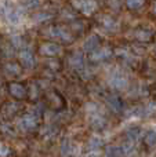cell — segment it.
<instances>
[{
	"label": "cell",
	"mask_w": 156,
	"mask_h": 157,
	"mask_svg": "<svg viewBox=\"0 0 156 157\" xmlns=\"http://www.w3.org/2000/svg\"><path fill=\"white\" fill-rule=\"evenodd\" d=\"M4 18L8 24L18 25L22 19V11L17 6L13 4H4Z\"/></svg>",
	"instance_id": "6da1fadb"
},
{
	"label": "cell",
	"mask_w": 156,
	"mask_h": 157,
	"mask_svg": "<svg viewBox=\"0 0 156 157\" xmlns=\"http://www.w3.org/2000/svg\"><path fill=\"white\" fill-rule=\"evenodd\" d=\"M71 4L76 10L82 11L86 15H90L97 10V2L96 0H72Z\"/></svg>",
	"instance_id": "7a4b0ae2"
},
{
	"label": "cell",
	"mask_w": 156,
	"mask_h": 157,
	"mask_svg": "<svg viewBox=\"0 0 156 157\" xmlns=\"http://www.w3.org/2000/svg\"><path fill=\"white\" fill-rule=\"evenodd\" d=\"M109 84L116 90H126L129 87V78L124 76L122 72H115L109 78Z\"/></svg>",
	"instance_id": "3957f363"
},
{
	"label": "cell",
	"mask_w": 156,
	"mask_h": 157,
	"mask_svg": "<svg viewBox=\"0 0 156 157\" xmlns=\"http://www.w3.org/2000/svg\"><path fill=\"white\" fill-rule=\"evenodd\" d=\"M37 125V116L35 114H26V116L21 117L18 121V127L24 131H29Z\"/></svg>",
	"instance_id": "277c9868"
},
{
	"label": "cell",
	"mask_w": 156,
	"mask_h": 157,
	"mask_svg": "<svg viewBox=\"0 0 156 157\" xmlns=\"http://www.w3.org/2000/svg\"><path fill=\"white\" fill-rule=\"evenodd\" d=\"M113 54L112 48L109 47H104V48H97L94 51H91L90 54V59L94 61V62H101V61H105Z\"/></svg>",
	"instance_id": "5b68a950"
},
{
	"label": "cell",
	"mask_w": 156,
	"mask_h": 157,
	"mask_svg": "<svg viewBox=\"0 0 156 157\" xmlns=\"http://www.w3.org/2000/svg\"><path fill=\"white\" fill-rule=\"evenodd\" d=\"M41 55H46V57H54V55H58L61 52V47L55 43H44L40 46L39 48Z\"/></svg>",
	"instance_id": "8992f818"
},
{
	"label": "cell",
	"mask_w": 156,
	"mask_h": 157,
	"mask_svg": "<svg viewBox=\"0 0 156 157\" xmlns=\"http://www.w3.org/2000/svg\"><path fill=\"white\" fill-rule=\"evenodd\" d=\"M90 124L94 130H102L107 125V120L99 112H96V113H90Z\"/></svg>",
	"instance_id": "52a82bcc"
},
{
	"label": "cell",
	"mask_w": 156,
	"mask_h": 157,
	"mask_svg": "<svg viewBox=\"0 0 156 157\" xmlns=\"http://www.w3.org/2000/svg\"><path fill=\"white\" fill-rule=\"evenodd\" d=\"M107 105L115 113H119V112L123 110V102H122V99L118 95H109L107 98Z\"/></svg>",
	"instance_id": "ba28073f"
},
{
	"label": "cell",
	"mask_w": 156,
	"mask_h": 157,
	"mask_svg": "<svg viewBox=\"0 0 156 157\" xmlns=\"http://www.w3.org/2000/svg\"><path fill=\"white\" fill-rule=\"evenodd\" d=\"M134 37L141 43H146L154 37V32L149 29H145V28H138V29L134 30Z\"/></svg>",
	"instance_id": "9c48e42d"
},
{
	"label": "cell",
	"mask_w": 156,
	"mask_h": 157,
	"mask_svg": "<svg viewBox=\"0 0 156 157\" xmlns=\"http://www.w3.org/2000/svg\"><path fill=\"white\" fill-rule=\"evenodd\" d=\"M99 22H101V25H102L104 29L111 30V32H113V30H116L119 28L118 21H116L115 18H112V17H109V15H102L101 18H99Z\"/></svg>",
	"instance_id": "30bf717a"
},
{
	"label": "cell",
	"mask_w": 156,
	"mask_h": 157,
	"mask_svg": "<svg viewBox=\"0 0 156 157\" xmlns=\"http://www.w3.org/2000/svg\"><path fill=\"white\" fill-rule=\"evenodd\" d=\"M19 61L24 65V68H26V69L33 68V65H35V59H33L32 52L28 51V50H24V51L19 52Z\"/></svg>",
	"instance_id": "8fae6325"
},
{
	"label": "cell",
	"mask_w": 156,
	"mask_h": 157,
	"mask_svg": "<svg viewBox=\"0 0 156 157\" xmlns=\"http://www.w3.org/2000/svg\"><path fill=\"white\" fill-rule=\"evenodd\" d=\"M50 36H53V37H60L64 41H72V36L69 35L68 32H66L64 28H50V32H49Z\"/></svg>",
	"instance_id": "7c38bea8"
},
{
	"label": "cell",
	"mask_w": 156,
	"mask_h": 157,
	"mask_svg": "<svg viewBox=\"0 0 156 157\" xmlns=\"http://www.w3.org/2000/svg\"><path fill=\"white\" fill-rule=\"evenodd\" d=\"M99 46V36L98 35H91L87 37V40L84 41V44H83V48H84V51H94V50H97Z\"/></svg>",
	"instance_id": "4fadbf2b"
},
{
	"label": "cell",
	"mask_w": 156,
	"mask_h": 157,
	"mask_svg": "<svg viewBox=\"0 0 156 157\" xmlns=\"http://www.w3.org/2000/svg\"><path fill=\"white\" fill-rule=\"evenodd\" d=\"M83 62H84V59H83V54L82 52H73V54L69 57V65L72 66V68L75 69H80L83 68Z\"/></svg>",
	"instance_id": "5bb4252c"
},
{
	"label": "cell",
	"mask_w": 156,
	"mask_h": 157,
	"mask_svg": "<svg viewBox=\"0 0 156 157\" xmlns=\"http://www.w3.org/2000/svg\"><path fill=\"white\" fill-rule=\"evenodd\" d=\"M10 92L15 98H24L25 94H26V90L19 83H13V84H10Z\"/></svg>",
	"instance_id": "9a60e30c"
},
{
	"label": "cell",
	"mask_w": 156,
	"mask_h": 157,
	"mask_svg": "<svg viewBox=\"0 0 156 157\" xmlns=\"http://www.w3.org/2000/svg\"><path fill=\"white\" fill-rule=\"evenodd\" d=\"M105 152H107L108 157H126L122 146H113L112 145V146H108Z\"/></svg>",
	"instance_id": "2e32d148"
},
{
	"label": "cell",
	"mask_w": 156,
	"mask_h": 157,
	"mask_svg": "<svg viewBox=\"0 0 156 157\" xmlns=\"http://www.w3.org/2000/svg\"><path fill=\"white\" fill-rule=\"evenodd\" d=\"M140 134H141V130L138 127H129L126 130V139L127 141L135 142L140 138Z\"/></svg>",
	"instance_id": "e0dca14e"
},
{
	"label": "cell",
	"mask_w": 156,
	"mask_h": 157,
	"mask_svg": "<svg viewBox=\"0 0 156 157\" xmlns=\"http://www.w3.org/2000/svg\"><path fill=\"white\" fill-rule=\"evenodd\" d=\"M144 142L146 146L154 147L156 146V131L155 130H148L144 135Z\"/></svg>",
	"instance_id": "ac0fdd59"
},
{
	"label": "cell",
	"mask_w": 156,
	"mask_h": 157,
	"mask_svg": "<svg viewBox=\"0 0 156 157\" xmlns=\"http://www.w3.org/2000/svg\"><path fill=\"white\" fill-rule=\"evenodd\" d=\"M102 145H104V142H102L101 138H98V136H93L87 144V149L90 150V152H96V150L101 149Z\"/></svg>",
	"instance_id": "d6986e66"
},
{
	"label": "cell",
	"mask_w": 156,
	"mask_h": 157,
	"mask_svg": "<svg viewBox=\"0 0 156 157\" xmlns=\"http://www.w3.org/2000/svg\"><path fill=\"white\" fill-rule=\"evenodd\" d=\"M4 71L8 75H19L21 73V66L15 62H8L4 65Z\"/></svg>",
	"instance_id": "ffe728a7"
},
{
	"label": "cell",
	"mask_w": 156,
	"mask_h": 157,
	"mask_svg": "<svg viewBox=\"0 0 156 157\" xmlns=\"http://www.w3.org/2000/svg\"><path fill=\"white\" fill-rule=\"evenodd\" d=\"M144 4V0H126V6L129 10H138Z\"/></svg>",
	"instance_id": "44dd1931"
},
{
	"label": "cell",
	"mask_w": 156,
	"mask_h": 157,
	"mask_svg": "<svg viewBox=\"0 0 156 157\" xmlns=\"http://www.w3.org/2000/svg\"><path fill=\"white\" fill-rule=\"evenodd\" d=\"M71 153V142L68 138H65L61 144V155L62 156H68Z\"/></svg>",
	"instance_id": "7402d4cb"
},
{
	"label": "cell",
	"mask_w": 156,
	"mask_h": 157,
	"mask_svg": "<svg viewBox=\"0 0 156 157\" xmlns=\"http://www.w3.org/2000/svg\"><path fill=\"white\" fill-rule=\"evenodd\" d=\"M108 7H109L112 11L118 13V11H120V8H122V3H120V0H108Z\"/></svg>",
	"instance_id": "603a6c76"
},
{
	"label": "cell",
	"mask_w": 156,
	"mask_h": 157,
	"mask_svg": "<svg viewBox=\"0 0 156 157\" xmlns=\"http://www.w3.org/2000/svg\"><path fill=\"white\" fill-rule=\"evenodd\" d=\"M50 18H51V15H50V14H47V13H40V14H36V15H35V21L36 22H43V21L50 19Z\"/></svg>",
	"instance_id": "cb8c5ba5"
},
{
	"label": "cell",
	"mask_w": 156,
	"mask_h": 157,
	"mask_svg": "<svg viewBox=\"0 0 156 157\" xmlns=\"http://www.w3.org/2000/svg\"><path fill=\"white\" fill-rule=\"evenodd\" d=\"M10 153V149H8L7 145H4L3 142H0V157H4Z\"/></svg>",
	"instance_id": "d4e9b609"
},
{
	"label": "cell",
	"mask_w": 156,
	"mask_h": 157,
	"mask_svg": "<svg viewBox=\"0 0 156 157\" xmlns=\"http://www.w3.org/2000/svg\"><path fill=\"white\" fill-rule=\"evenodd\" d=\"M39 0H25V6H28V8H35L37 7Z\"/></svg>",
	"instance_id": "484cf974"
},
{
	"label": "cell",
	"mask_w": 156,
	"mask_h": 157,
	"mask_svg": "<svg viewBox=\"0 0 156 157\" xmlns=\"http://www.w3.org/2000/svg\"><path fill=\"white\" fill-rule=\"evenodd\" d=\"M13 44L15 47H21L22 44H24V41H22V39L19 37V36H14L13 37Z\"/></svg>",
	"instance_id": "4316f807"
},
{
	"label": "cell",
	"mask_w": 156,
	"mask_h": 157,
	"mask_svg": "<svg viewBox=\"0 0 156 157\" xmlns=\"http://www.w3.org/2000/svg\"><path fill=\"white\" fill-rule=\"evenodd\" d=\"M152 13L156 14V0H155L154 3H152Z\"/></svg>",
	"instance_id": "83f0119b"
},
{
	"label": "cell",
	"mask_w": 156,
	"mask_h": 157,
	"mask_svg": "<svg viewBox=\"0 0 156 157\" xmlns=\"http://www.w3.org/2000/svg\"><path fill=\"white\" fill-rule=\"evenodd\" d=\"M155 52H156V48H155Z\"/></svg>",
	"instance_id": "f1b7e54d"
}]
</instances>
